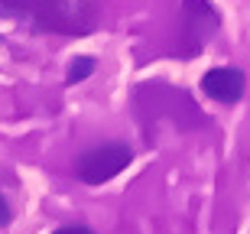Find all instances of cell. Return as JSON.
I'll list each match as a JSON object with an SVG mask.
<instances>
[{
    "instance_id": "cell-1",
    "label": "cell",
    "mask_w": 250,
    "mask_h": 234,
    "mask_svg": "<svg viewBox=\"0 0 250 234\" xmlns=\"http://www.w3.org/2000/svg\"><path fill=\"white\" fill-rule=\"evenodd\" d=\"M98 0H0V17L29 33L84 36L98 26Z\"/></svg>"
},
{
    "instance_id": "cell-2",
    "label": "cell",
    "mask_w": 250,
    "mask_h": 234,
    "mask_svg": "<svg viewBox=\"0 0 250 234\" xmlns=\"http://www.w3.org/2000/svg\"><path fill=\"white\" fill-rule=\"evenodd\" d=\"M130 159H133V150L124 140L101 143V147H91L88 153H82V159L75 163V176L84 186H104L114 176H121L130 166Z\"/></svg>"
},
{
    "instance_id": "cell-3",
    "label": "cell",
    "mask_w": 250,
    "mask_h": 234,
    "mask_svg": "<svg viewBox=\"0 0 250 234\" xmlns=\"http://www.w3.org/2000/svg\"><path fill=\"white\" fill-rule=\"evenodd\" d=\"M202 91L218 104H237L244 98V91H247V75L231 65L208 68L202 75Z\"/></svg>"
},
{
    "instance_id": "cell-4",
    "label": "cell",
    "mask_w": 250,
    "mask_h": 234,
    "mask_svg": "<svg viewBox=\"0 0 250 234\" xmlns=\"http://www.w3.org/2000/svg\"><path fill=\"white\" fill-rule=\"evenodd\" d=\"M218 26H221V17L211 0H182V29L186 36L195 39V49L208 43Z\"/></svg>"
},
{
    "instance_id": "cell-5",
    "label": "cell",
    "mask_w": 250,
    "mask_h": 234,
    "mask_svg": "<svg viewBox=\"0 0 250 234\" xmlns=\"http://www.w3.org/2000/svg\"><path fill=\"white\" fill-rule=\"evenodd\" d=\"M91 72H94V59L91 56H75V59H68L65 82H68V85H78V82H84V78H91Z\"/></svg>"
},
{
    "instance_id": "cell-6",
    "label": "cell",
    "mask_w": 250,
    "mask_h": 234,
    "mask_svg": "<svg viewBox=\"0 0 250 234\" xmlns=\"http://www.w3.org/2000/svg\"><path fill=\"white\" fill-rule=\"evenodd\" d=\"M10 218H13V212H10L7 198H3V192H0V228H7V225H10Z\"/></svg>"
},
{
    "instance_id": "cell-7",
    "label": "cell",
    "mask_w": 250,
    "mask_h": 234,
    "mask_svg": "<svg viewBox=\"0 0 250 234\" xmlns=\"http://www.w3.org/2000/svg\"><path fill=\"white\" fill-rule=\"evenodd\" d=\"M52 234H94V231L84 228V225H68V228H59V231H52Z\"/></svg>"
}]
</instances>
